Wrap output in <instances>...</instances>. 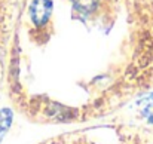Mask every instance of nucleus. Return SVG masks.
Wrapping results in <instances>:
<instances>
[{
	"label": "nucleus",
	"mask_w": 153,
	"mask_h": 144,
	"mask_svg": "<svg viewBox=\"0 0 153 144\" xmlns=\"http://www.w3.org/2000/svg\"><path fill=\"white\" fill-rule=\"evenodd\" d=\"M30 15H31V19L34 21L36 25L46 22V19L51 15V3H49V0H36L31 4Z\"/></svg>",
	"instance_id": "nucleus-1"
}]
</instances>
